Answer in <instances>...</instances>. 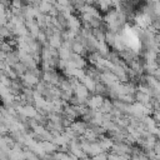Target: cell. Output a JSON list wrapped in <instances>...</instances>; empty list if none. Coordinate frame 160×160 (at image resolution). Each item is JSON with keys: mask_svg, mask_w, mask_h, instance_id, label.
Instances as JSON below:
<instances>
[{"mask_svg": "<svg viewBox=\"0 0 160 160\" xmlns=\"http://www.w3.org/2000/svg\"><path fill=\"white\" fill-rule=\"evenodd\" d=\"M104 101H105L104 96H100V95L94 94V95H91V96L88 99V101H86L85 105H86V108H89V109H91V110H100V108L102 106Z\"/></svg>", "mask_w": 160, "mask_h": 160, "instance_id": "cell-1", "label": "cell"}, {"mask_svg": "<svg viewBox=\"0 0 160 160\" xmlns=\"http://www.w3.org/2000/svg\"><path fill=\"white\" fill-rule=\"evenodd\" d=\"M99 144H100V146H101V149L105 151V150H109L110 148L112 149V146H114V140L111 139V138H102L100 141H99Z\"/></svg>", "mask_w": 160, "mask_h": 160, "instance_id": "cell-3", "label": "cell"}, {"mask_svg": "<svg viewBox=\"0 0 160 160\" xmlns=\"http://www.w3.org/2000/svg\"><path fill=\"white\" fill-rule=\"evenodd\" d=\"M70 61L74 64V66H75L76 69H82V68L86 65L85 59H84L81 55H78V54H74V52H72V55H71Z\"/></svg>", "mask_w": 160, "mask_h": 160, "instance_id": "cell-2", "label": "cell"}, {"mask_svg": "<svg viewBox=\"0 0 160 160\" xmlns=\"http://www.w3.org/2000/svg\"><path fill=\"white\" fill-rule=\"evenodd\" d=\"M92 160H109V154H106V152H101V154L94 156Z\"/></svg>", "mask_w": 160, "mask_h": 160, "instance_id": "cell-4", "label": "cell"}]
</instances>
